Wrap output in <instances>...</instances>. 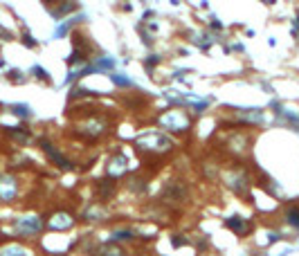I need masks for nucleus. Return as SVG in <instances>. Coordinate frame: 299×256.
<instances>
[{
	"mask_svg": "<svg viewBox=\"0 0 299 256\" xmlns=\"http://www.w3.org/2000/svg\"><path fill=\"white\" fill-rule=\"evenodd\" d=\"M140 148H147V151H155V153H162V151H169L173 142L167 137V135H160V133H149V135H142L140 140L135 142Z\"/></svg>",
	"mask_w": 299,
	"mask_h": 256,
	"instance_id": "f257e3e1",
	"label": "nucleus"
},
{
	"mask_svg": "<svg viewBox=\"0 0 299 256\" xmlns=\"http://www.w3.org/2000/svg\"><path fill=\"white\" fill-rule=\"evenodd\" d=\"M0 256H30V252L20 245H7V247L0 250Z\"/></svg>",
	"mask_w": 299,
	"mask_h": 256,
	"instance_id": "1a4fd4ad",
	"label": "nucleus"
},
{
	"mask_svg": "<svg viewBox=\"0 0 299 256\" xmlns=\"http://www.w3.org/2000/svg\"><path fill=\"white\" fill-rule=\"evenodd\" d=\"M43 148H45V153H47V155H50V160H54V162L59 164L61 169H72V164L68 162V160H65V157L61 155V153L56 151V148H54L52 144H47V142H43Z\"/></svg>",
	"mask_w": 299,
	"mask_h": 256,
	"instance_id": "423d86ee",
	"label": "nucleus"
},
{
	"mask_svg": "<svg viewBox=\"0 0 299 256\" xmlns=\"http://www.w3.org/2000/svg\"><path fill=\"white\" fill-rule=\"evenodd\" d=\"M97 256H126V252H124L122 245H104L99 252H97Z\"/></svg>",
	"mask_w": 299,
	"mask_h": 256,
	"instance_id": "6e6552de",
	"label": "nucleus"
},
{
	"mask_svg": "<svg viewBox=\"0 0 299 256\" xmlns=\"http://www.w3.org/2000/svg\"><path fill=\"white\" fill-rule=\"evenodd\" d=\"M75 225V216L68 214V211H54L52 218L47 220V227L54 229V232H63V229H70Z\"/></svg>",
	"mask_w": 299,
	"mask_h": 256,
	"instance_id": "7ed1b4c3",
	"label": "nucleus"
},
{
	"mask_svg": "<svg viewBox=\"0 0 299 256\" xmlns=\"http://www.w3.org/2000/svg\"><path fill=\"white\" fill-rule=\"evenodd\" d=\"M160 124L162 126H169L173 133H180L185 128H189V119L182 112H167V115L160 117Z\"/></svg>",
	"mask_w": 299,
	"mask_h": 256,
	"instance_id": "f03ea898",
	"label": "nucleus"
},
{
	"mask_svg": "<svg viewBox=\"0 0 299 256\" xmlns=\"http://www.w3.org/2000/svg\"><path fill=\"white\" fill-rule=\"evenodd\" d=\"M108 175H122L124 171H126V157L124 155H115L111 160V164H108Z\"/></svg>",
	"mask_w": 299,
	"mask_h": 256,
	"instance_id": "0eeeda50",
	"label": "nucleus"
},
{
	"mask_svg": "<svg viewBox=\"0 0 299 256\" xmlns=\"http://www.w3.org/2000/svg\"><path fill=\"white\" fill-rule=\"evenodd\" d=\"M16 232L23 234V236H36L41 232V220L36 216H25L23 220L16 222Z\"/></svg>",
	"mask_w": 299,
	"mask_h": 256,
	"instance_id": "39448f33",
	"label": "nucleus"
},
{
	"mask_svg": "<svg viewBox=\"0 0 299 256\" xmlns=\"http://www.w3.org/2000/svg\"><path fill=\"white\" fill-rule=\"evenodd\" d=\"M18 193V184H16V178L9 173L0 175V200H5V202H9V200L16 198Z\"/></svg>",
	"mask_w": 299,
	"mask_h": 256,
	"instance_id": "20e7f679",
	"label": "nucleus"
}]
</instances>
